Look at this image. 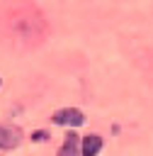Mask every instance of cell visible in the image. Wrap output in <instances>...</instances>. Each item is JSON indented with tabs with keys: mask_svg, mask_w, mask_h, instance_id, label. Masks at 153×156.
<instances>
[{
	"mask_svg": "<svg viewBox=\"0 0 153 156\" xmlns=\"http://www.w3.org/2000/svg\"><path fill=\"white\" fill-rule=\"evenodd\" d=\"M58 156H80V136L70 132V134L66 136L63 146L58 149Z\"/></svg>",
	"mask_w": 153,
	"mask_h": 156,
	"instance_id": "obj_4",
	"label": "cell"
},
{
	"mask_svg": "<svg viewBox=\"0 0 153 156\" xmlns=\"http://www.w3.org/2000/svg\"><path fill=\"white\" fill-rule=\"evenodd\" d=\"M22 141V132L12 124H0V149L2 151H10L15 146H19Z\"/></svg>",
	"mask_w": 153,
	"mask_h": 156,
	"instance_id": "obj_2",
	"label": "cell"
},
{
	"mask_svg": "<svg viewBox=\"0 0 153 156\" xmlns=\"http://www.w3.org/2000/svg\"><path fill=\"white\" fill-rule=\"evenodd\" d=\"M102 146H104V141L100 134H87L80 141V156H97L102 151Z\"/></svg>",
	"mask_w": 153,
	"mask_h": 156,
	"instance_id": "obj_3",
	"label": "cell"
},
{
	"mask_svg": "<svg viewBox=\"0 0 153 156\" xmlns=\"http://www.w3.org/2000/svg\"><path fill=\"white\" fill-rule=\"evenodd\" d=\"M51 122H53V124H68V127H80V124L85 122V115H83L80 110H75V107H63V110L53 112Z\"/></svg>",
	"mask_w": 153,
	"mask_h": 156,
	"instance_id": "obj_1",
	"label": "cell"
},
{
	"mask_svg": "<svg viewBox=\"0 0 153 156\" xmlns=\"http://www.w3.org/2000/svg\"><path fill=\"white\" fill-rule=\"evenodd\" d=\"M32 139H34V141H46V139H49V134H46V132H34V134H32Z\"/></svg>",
	"mask_w": 153,
	"mask_h": 156,
	"instance_id": "obj_5",
	"label": "cell"
}]
</instances>
